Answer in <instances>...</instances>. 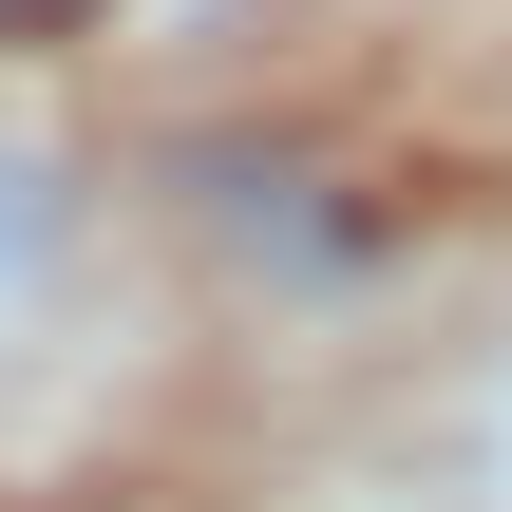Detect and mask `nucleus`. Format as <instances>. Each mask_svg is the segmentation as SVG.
I'll return each instance as SVG.
<instances>
[{"mask_svg": "<svg viewBox=\"0 0 512 512\" xmlns=\"http://www.w3.org/2000/svg\"><path fill=\"white\" fill-rule=\"evenodd\" d=\"M76 19H95V0H0V38H76Z\"/></svg>", "mask_w": 512, "mask_h": 512, "instance_id": "f03ea898", "label": "nucleus"}, {"mask_svg": "<svg viewBox=\"0 0 512 512\" xmlns=\"http://www.w3.org/2000/svg\"><path fill=\"white\" fill-rule=\"evenodd\" d=\"M38 266H57V171H38V152H0V304H19Z\"/></svg>", "mask_w": 512, "mask_h": 512, "instance_id": "f257e3e1", "label": "nucleus"}]
</instances>
